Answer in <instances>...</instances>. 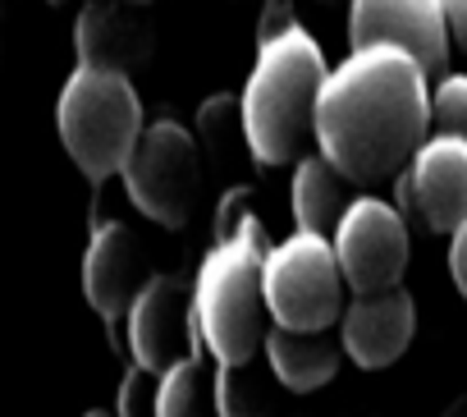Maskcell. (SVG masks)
Here are the masks:
<instances>
[{
  "label": "cell",
  "instance_id": "cell-1",
  "mask_svg": "<svg viewBox=\"0 0 467 417\" xmlns=\"http://www.w3.org/2000/svg\"><path fill=\"white\" fill-rule=\"evenodd\" d=\"M426 74L394 47L353 51L317 97V147L353 188L394 179L426 142Z\"/></svg>",
  "mask_w": 467,
  "mask_h": 417
},
{
  "label": "cell",
  "instance_id": "cell-2",
  "mask_svg": "<svg viewBox=\"0 0 467 417\" xmlns=\"http://www.w3.org/2000/svg\"><path fill=\"white\" fill-rule=\"evenodd\" d=\"M326 83V60L317 42L294 28L262 47L257 69L244 88V138L262 165H298L317 147V97Z\"/></svg>",
  "mask_w": 467,
  "mask_h": 417
},
{
  "label": "cell",
  "instance_id": "cell-3",
  "mask_svg": "<svg viewBox=\"0 0 467 417\" xmlns=\"http://www.w3.org/2000/svg\"><path fill=\"white\" fill-rule=\"evenodd\" d=\"M266 253H271V239L262 221L248 212L239 230H234V239L215 244V253L202 262L192 317L220 362H253L266 344V330L275 326L266 308V289H262Z\"/></svg>",
  "mask_w": 467,
  "mask_h": 417
},
{
  "label": "cell",
  "instance_id": "cell-4",
  "mask_svg": "<svg viewBox=\"0 0 467 417\" xmlns=\"http://www.w3.org/2000/svg\"><path fill=\"white\" fill-rule=\"evenodd\" d=\"M56 124L74 165L92 183H106L110 174H119L124 156L133 151L142 133V101L133 92V78L78 69L60 92Z\"/></svg>",
  "mask_w": 467,
  "mask_h": 417
},
{
  "label": "cell",
  "instance_id": "cell-5",
  "mask_svg": "<svg viewBox=\"0 0 467 417\" xmlns=\"http://www.w3.org/2000/svg\"><path fill=\"white\" fill-rule=\"evenodd\" d=\"M119 179H124V188L138 202L142 216H151L165 230L188 225L192 206H197V188H202L197 138L183 124H174V120L147 124L138 133L133 151L124 156Z\"/></svg>",
  "mask_w": 467,
  "mask_h": 417
},
{
  "label": "cell",
  "instance_id": "cell-6",
  "mask_svg": "<svg viewBox=\"0 0 467 417\" xmlns=\"http://www.w3.org/2000/svg\"><path fill=\"white\" fill-rule=\"evenodd\" d=\"M262 289L275 326L289 330H330L344 312V276L335 262L330 239L294 235L289 244L271 248L262 262Z\"/></svg>",
  "mask_w": 467,
  "mask_h": 417
},
{
  "label": "cell",
  "instance_id": "cell-7",
  "mask_svg": "<svg viewBox=\"0 0 467 417\" xmlns=\"http://www.w3.org/2000/svg\"><path fill=\"white\" fill-rule=\"evenodd\" d=\"M339 276L353 294L394 289L408 266V225L380 197H353L339 230L330 235Z\"/></svg>",
  "mask_w": 467,
  "mask_h": 417
},
{
  "label": "cell",
  "instance_id": "cell-8",
  "mask_svg": "<svg viewBox=\"0 0 467 417\" xmlns=\"http://www.w3.org/2000/svg\"><path fill=\"white\" fill-rule=\"evenodd\" d=\"M124 335L138 367L151 376H165L170 367L197 358V317L188 285L179 276H151L124 317Z\"/></svg>",
  "mask_w": 467,
  "mask_h": 417
},
{
  "label": "cell",
  "instance_id": "cell-9",
  "mask_svg": "<svg viewBox=\"0 0 467 417\" xmlns=\"http://www.w3.org/2000/svg\"><path fill=\"white\" fill-rule=\"evenodd\" d=\"M353 51L394 47L421 65V74H440L449 60V24L440 0H353L348 15Z\"/></svg>",
  "mask_w": 467,
  "mask_h": 417
},
{
  "label": "cell",
  "instance_id": "cell-10",
  "mask_svg": "<svg viewBox=\"0 0 467 417\" xmlns=\"http://www.w3.org/2000/svg\"><path fill=\"white\" fill-rule=\"evenodd\" d=\"M74 47H78V69L133 78L138 69H147V60L156 51V28L129 0H92L78 15Z\"/></svg>",
  "mask_w": 467,
  "mask_h": 417
},
{
  "label": "cell",
  "instance_id": "cell-11",
  "mask_svg": "<svg viewBox=\"0 0 467 417\" xmlns=\"http://www.w3.org/2000/svg\"><path fill=\"white\" fill-rule=\"evenodd\" d=\"M339 321H344L339 344L358 367H389L412 344L417 303L403 285L376 289V294H353V303H344Z\"/></svg>",
  "mask_w": 467,
  "mask_h": 417
},
{
  "label": "cell",
  "instance_id": "cell-12",
  "mask_svg": "<svg viewBox=\"0 0 467 417\" xmlns=\"http://www.w3.org/2000/svg\"><path fill=\"white\" fill-rule=\"evenodd\" d=\"M142 257H138V244L129 235V225L119 221H97L92 225V244H88V262H83V289H88V303L97 308V317L115 330V344H119V326L142 289Z\"/></svg>",
  "mask_w": 467,
  "mask_h": 417
},
{
  "label": "cell",
  "instance_id": "cell-13",
  "mask_svg": "<svg viewBox=\"0 0 467 417\" xmlns=\"http://www.w3.org/2000/svg\"><path fill=\"white\" fill-rule=\"evenodd\" d=\"M403 170L421 212V230L453 235V225L467 216V142L435 133L412 151Z\"/></svg>",
  "mask_w": 467,
  "mask_h": 417
},
{
  "label": "cell",
  "instance_id": "cell-14",
  "mask_svg": "<svg viewBox=\"0 0 467 417\" xmlns=\"http://www.w3.org/2000/svg\"><path fill=\"white\" fill-rule=\"evenodd\" d=\"M262 349L271 358V371L289 390H317V385H326L339 371V353H344V344L330 330H289V326H271Z\"/></svg>",
  "mask_w": 467,
  "mask_h": 417
},
{
  "label": "cell",
  "instance_id": "cell-15",
  "mask_svg": "<svg viewBox=\"0 0 467 417\" xmlns=\"http://www.w3.org/2000/svg\"><path fill=\"white\" fill-rule=\"evenodd\" d=\"M353 202V183L317 151L303 156L294 170V216H298V235H317L330 239Z\"/></svg>",
  "mask_w": 467,
  "mask_h": 417
},
{
  "label": "cell",
  "instance_id": "cell-16",
  "mask_svg": "<svg viewBox=\"0 0 467 417\" xmlns=\"http://www.w3.org/2000/svg\"><path fill=\"white\" fill-rule=\"evenodd\" d=\"M211 394H215V417H275L271 385L253 362H220Z\"/></svg>",
  "mask_w": 467,
  "mask_h": 417
},
{
  "label": "cell",
  "instance_id": "cell-17",
  "mask_svg": "<svg viewBox=\"0 0 467 417\" xmlns=\"http://www.w3.org/2000/svg\"><path fill=\"white\" fill-rule=\"evenodd\" d=\"M156 417H215L211 376L197 358L170 367L156 385Z\"/></svg>",
  "mask_w": 467,
  "mask_h": 417
},
{
  "label": "cell",
  "instance_id": "cell-18",
  "mask_svg": "<svg viewBox=\"0 0 467 417\" xmlns=\"http://www.w3.org/2000/svg\"><path fill=\"white\" fill-rule=\"evenodd\" d=\"M197 133L206 142V151L215 161H229V151H248V138H244V110L234 97H211L202 110H197Z\"/></svg>",
  "mask_w": 467,
  "mask_h": 417
},
{
  "label": "cell",
  "instance_id": "cell-19",
  "mask_svg": "<svg viewBox=\"0 0 467 417\" xmlns=\"http://www.w3.org/2000/svg\"><path fill=\"white\" fill-rule=\"evenodd\" d=\"M431 120H435L440 133L467 142V78L462 74L440 78V88L431 92Z\"/></svg>",
  "mask_w": 467,
  "mask_h": 417
},
{
  "label": "cell",
  "instance_id": "cell-20",
  "mask_svg": "<svg viewBox=\"0 0 467 417\" xmlns=\"http://www.w3.org/2000/svg\"><path fill=\"white\" fill-rule=\"evenodd\" d=\"M156 385H161V376L133 367V371L124 376V385H119V408H115V417H156Z\"/></svg>",
  "mask_w": 467,
  "mask_h": 417
},
{
  "label": "cell",
  "instance_id": "cell-21",
  "mask_svg": "<svg viewBox=\"0 0 467 417\" xmlns=\"http://www.w3.org/2000/svg\"><path fill=\"white\" fill-rule=\"evenodd\" d=\"M248 212H253V193H248V188H229V193L220 197V206H215V244H229Z\"/></svg>",
  "mask_w": 467,
  "mask_h": 417
},
{
  "label": "cell",
  "instance_id": "cell-22",
  "mask_svg": "<svg viewBox=\"0 0 467 417\" xmlns=\"http://www.w3.org/2000/svg\"><path fill=\"white\" fill-rule=\"evenodd\" d=\"M294 28H298V19H294V0H266V10H262V33H257V42L266 47V42H275V37L294 33Z\"/></svg>",
  "mask_w": 467,
  "mask_h": 417
},
{
  "label": "cell",
  "instance_id": "cell-23",
  "mask_svg": "<svg viewBox=\"0 0 467 417\" xmlns=\"http://www.w3.org/2000/svg\"><path fill=\"white\" fill-rule=\"evenodd\" d=\"M449 271H453V285H458V294L467 298V216L453 225V244H449Z\"/></svg>",
  "mask_w": 467,
  "mask_h": 417
},
{
  "label": "cell",
  "instance_id": "cell-24",
  "mask_svg": "<svg viewBox=\"0 0 467 417\" xmlns=\"http://www.w3.org/2000/svg\"><path fill=\"white\" fill-rule=\"evenodd\" d=\"M444 10V24H449V37L458 47H467V0H440Z\"/></svg>",
  "mask_w": 467,
  "mask_h": 417
},
{
  "label": "cell",
  "instance_id": "cell-25",
  "mask_svg": "<svg viewBox=\"0 0 467 417\" xmlns=\"http://www.w3.org/2000/svg\"><path fill=\"white\" fill-rule=\"evenodd\" d=\"M440 417H467V394H458V399H453V403H449Z\"/></svg>",
  "mask_w": 467,
  "mask_h": 417
},
{
  "label": "cell",
  "instance_id": "cell-26",
  "mask_svg": "<svg viewBox=\"0 0 467 417\" xmlns=\"http://www.w3.org/2000/svg\"><path fill=\"white\" fill-rule=\"evenodd\" d=\"M88 417H115V412H106V408H97V412H88Z\"/></svg>",
  "mask_w": 467,
  "mask_h": 417
},
{
  "label": "cell",
  "instance_id": "cell-27",
  "mask_svg": "<svg viewBox=\"0 0 467 417\" xmlns=\"http://www.w3.org/2000/svg\"><path fill=\"white\" fill-rule=\"evenodd\" d=\"M10 5H15V0H0V15H5V10H10Z\"/></svg>",
  "mask_w": 467,
  "mask_h": 417
},
{
  "label": "cell",
  "instance_id": "cell-28",
  "mask_svg": "<svg viewBox=\"0 0 467 417\" xmlns=\"http://www.w3.org/2000/svg\"><path fill=\"white\" fill-rule=\"evenodd\" d=\"M129 5H151V0H129Z\"/></svg>",
  "mask_w": 467,
  "mask_h": 417
}]
</instances>
